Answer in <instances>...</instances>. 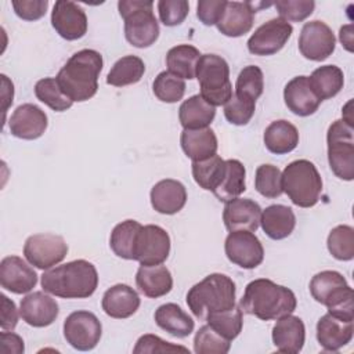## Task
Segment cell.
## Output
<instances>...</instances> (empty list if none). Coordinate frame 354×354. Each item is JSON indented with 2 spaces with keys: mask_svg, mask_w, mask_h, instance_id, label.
Masks as SVG:
<instances>
[{
  "mask_svg": "<svg viewBox=\"0 0 354 354\" xmlns=\"http://www.w3.org/2000/svg\"><path fill=\"white\" fill-rule=\"evenodd\" d=\"M102 65V55L98 51L84 48L75 53L65 62L55 79L69 100L83 102L95 95Z\"/></svg>",
  "mask_w": 354,
  "mask_h": 354,
  "instance_id": "obj_1",
  "label": "cell"
},
{
  "mask_svg": "<svg viewBox=\"0 0 354 354\" xmlns=\"http://www.w3.org/2000/svg\"><path fill=\"white\" fill-rule=\"evenodd\" d=\"M297 300L295 293L282 285L267 278H259L249 282L239 301L242 313L254 315L261 321H271L292 314L296 310Z\"/></svg>",
  "mask_w": 354,
  "mask_h": 354,
  "instance_id": "obj_2",
  "label": "cell"
},
{
  "mask_svg": "<svg viewBox=\"0 0 354 354\" xmlns=\"http://www.w3.org/2000/svg\"><path fill=\"white\" fill-rule=\"evenodd\" d=\"M98 286V272L93 263L79 259L48 268L41 275L44 292L64 299L90 297Z\"/></svg>",
  "mask_w": 354,
  "mask_h": 354,
  "instance_id": "obj_3",
  "label": "cell"
},
{
  "mask_svg": "<svg viewBox=\"0 0 354 354\" xmlns=\"http://www.w3.org/2000/svg\"><path fill=\"white\" fill-rule=\"evenodd\" d=\"M235 292V282L228 275L209 274L188 290L187 304L196 318L206 321L212 314L232 308Z\"/></svg>",
  "mask_w": 354,
  "mask_h": 354,
  "instance_id": "obj_4",
  "label": "cell"
},
{
  "mask_svg": "<svg viewBox=\"0 0 354 354\" xmlns=\"http://www.w3.org/2000/svg\"><path fill=\"white\" fill-rule=\"evenodd\" d=\"M310 293L315 301L326 306L328 313L343 319H354L353 289L340 272L325 270L315 274L310 281Z\"/></svg>",
  "mask_w": 354,
  "mask_h": 354,
  "instance_id": "obj_5",
  "label": "cell"
},
{
  "mask_svg": "<svg viewBox=\"0 0 354 354\" xmlns=\"http://www.w3.org/2000/svg\"><path fill=\"white\" fill-rule=\"evenodd\" d=\"M282 191L299 207L315 206L322 194V178L315 165L307 159L290 162L282 171Z\"/></svg>",
  "mask_w": 354,
  "mask_h": 354,
  "instance_id": "obj_6",
  "label": "cell"
},
{
  "mask_svg": "<svg viewBox=\"0 0 354 354\" xmlns=\"http://www.w3.org/2000/svg\"><path fill=\"white\" fill-rule=\"evenodd\" d=\"M120 17L124 19L126 40L137 47L152 46L159 37V24L153 15V3L144 0H120L118 3Z\"/></svg>",
  "mask_w": 354,
  "mask_h": 354,
  "instance_id": "obj_7",
  "label": "cell"
},
{
  "mask_svg": "<svg viewBox=\"0 0 354 354\" xmlns=\"http://www.w3.org/2000/svg\"><path fill=\"white\" fill-rule=\"evenodd\" d=\"M199 82L201 95L210 105H225L232 97V84L230 82V66L227 61L217 54H202L196 76Z\"/></svg>",
  "mask_w": 354,
  "mask_h": 354,
  "instance_id": "obj_8",
  "label": "cell"
},
{
  "mask_svg": "<svg viewBox=\"0 0 354 354\" xmlns=\"http://www.w3.org/2000/svg\"><path fill=\"white\" fill-rule=\"evenodd\" d=\"M328 162L333 174L342 180L354 178V131L343 119L335 120L326 133Z\"/></svg>",
  "mask_w": 354,
  "mask_h": 354,
  "instance_id": "obj_9",
  "label": "cell"
},
{
  "mask_svg": "<svg viewBox=\"0 0 354 354\" xmlns=\"http://www.w3.org/2000/svg\"><path fill=\"white\" fill-rule=\"evenodd\" d=\"M68 253V245L57 234L30 235L24 245V256L29 264L39 270H48L61 263Z\"/></svg>",
  "mask_w": 354,
  "mask_h": 354,
  "instance_id": "obj_10",
  "label": "cell"
},
{
  "mask_svg": "<svg viewBox=\"0 0 354 354\" xmlns=\"http://www.w3.org/2000/svg\"><path fill=\"white\" fill-rule=\"evenodd\" d=\"M101 333V322L90 311H73L64 321V337L66 343L79 351L93 350L100 343Z\"/></svg>",
  "mask_w": 354,
  "mask_h": 354,
  "instance_id": "obj_11",
  "label": "cell"
},
{
  "mask_svg": "<svg viewBox=\"0 0 354 354\" xmlns=\"http://www.w3.org/2000/svg\"><path fill=\"white\" fill-rule=\"evenodd\" d=\"M170 253V236L159 225L147 224L138 231L134 260L142 266L163 264Z\"/></svg>",
  "mask_w": 354,
  "mask_h": 354,
  "instance_id": "obj_12",
  "label": "cell"
},
{
  "mask_svg": "<svg viewBox=\"0 0 354 354\" xmlns=\"http://www.w3.org/2000/svg\"><path fill=\"white\" fill-rule=\"evenodd\" d=\"M227 259L245 270L260 266L264 260V249L260 239L250 231H231L224 243Z\"/></svg>",
  "mask_w": 354,
  "mask_h": 354,
  "instance_id": "obj_13",
  "label": "cell"
},
{
  "mask_svg": "<svg viewBox=\"0 0 354 354\" xmlns=\"http://www.w3.org/2000/svg\"><path fill=\"white\" fill-rule=\"evenodd\" d=\"M293 33L292 25L282 18H272L260 25L248 40V50L254 55L277 54Z\"/></svg>",
  "mask_w": 354,
  "mask_h": 354,
  "instance_id": "obj_14",
  "label": "cell"
},
{
  "mask_svg": "<svg viewBox=\"0 0 354 354\" xmlns=\"http://www.w3.org/2000/svg\"><path fill=\"white\" fill-rule=\"evenodd\" d=\"M336 47V37L332 29L322 21L306 22L299 36V50L310 61H324Z\"/></svg>",
  "mask_w": 354,
  "mask_h": 354,
  "instance_id": "obj_15",
  "label": "cell"
},
{
  "mask_svg": "<svg viewBox=\"0 0 354 354\" xmlns=\"http://www.w3.org/2000/svg\"><path fill=\"white\" fill-rule=\"evenodd\" d=\"M51 25L65 40H77L87 32V17L80 6L73 1L58 0L51 11Z\"/></svg>",
  "mask_w": 354,
  "mask_h": 354,
  "instance_id": "obj_16",
  "label": "cell"
},
{
  "mask_svg": "<svg viewBox=\"0 0 354 354\" xmlns=\"http://www.w3.org/2000/svg\"><path fill=\"white\" fill-rule=\"evenodd\" d=\"M0 283L11 293L24 295L36 286L37 274L24 259L7 256L0 261Z\"/></svg>",
  "mask_w": 354,
  "mask_h": 354,
  "instance_id": "obj_17",
  "label": "cell"
},
{
  "mask_svg": "<svg viewBox=\"0 0 354 354\" xmlns=\"http://www.w3.org/2000/svg\"><path fill=\"white\" fill-rule=\"evenodd\" d=\"M48 119L46 112L35 104H22L17 106L8 120L10 133L21 140H36L47 129Z\"/></svg>",
  "mask_w": 354,
  "mask_h": 354,
  "instance_id": "obj_18",
  "label": "cell"
},
{
  "mask_svg": "<svg viewBox=\"0 0 354 354\" xmlns=\"http://www.w3.org/2000/svg\"><path fill=\"white\" fill-rule=\"evenodd\" d=\"M261 207L249 198H235L225 202L223 210V221L225 228L231 231L254 232L260 225Z\"/></svg>",
  "mask_w": 354,
  "mask_h": 354,
  "instance_id": "obj_19",
  "label": "cell"
},
{
  "mask_svg": "<svg viewBox=\"0 0 354 354\" xmlns=\"http://www.w3.org/2000/svg\"><path fill=\"white\" fill-rule=\"evenodd\" d=\"M58 313V303L44 292H32L19 303V315L33 328L51 325L57 319Z\"/></svg>",
  "mask_w": 354,
  "mask_h": 354,
  "instance_id": "obj_20",
  "label": "cell"
},
{
  "mask_svg": "<svg viewBox=\"0 0 354 354\" xmlns=\"http://www.w3.org/2000/svg\"><path fill=\"white\" fill-rule=\"evenodd\" d=\"M283 100L288 109L297 116H310L321 105V100L314 93L308 76L300 75L290 79L283 88Z\"/></svg>",
  "mask_w": 354,
  "mask_h": 354,
  "instance_id": "obj_21",
  "label": "cell"
},
{
  "mask_svg": "<svg viewBox=\"0 0 354 354\" xmlns=\"http://www.w3.org/2000/svg\"><path fill=\"white\" fill-rule=\"evenodd\" d=\"M353 333L351 319H343L330 313L322 315L317 322V340L325 351H339L351 342Z\"/></svg>",
  "mask_w": 354,
  "mask_h": 354,
  "instance_id": "obj_22",
  "label": "cell"
},
{
  "mask_svg": "<svg viewBox=\"0 0 354 354\" xmlns=\"http://www.w3.org/2000/svg\"><path fill=\"white\" fill-rule=\"evenodd\" d=\"M256 4L250 1H227L217 29L228 37H239L248 33L254 21Z\"/></svg>",
  "mask_w": 354,
  "mask_h": 354,
  "instance_id": "obj_23",
  "label": "cell"
},
{
  "mask_svg": "<svg viewBox=\"0 0 354 354\" xmlns=\"http://www.w3.org/2000/svg\"><path fill=\"white\" fill-rule=\"evenodd\" d=\"M272 343L278 351L296 354L301 351L306 340V326L301 318L288 314L277 319L272 328Z\"/></svg>",
  "mask_w": 354,
  "mask_h": 354,
  "instance_id": "obj_24",
  "label": "cell"
},
{
  "mask_svg": "<svg viewBox=\"0 0 354 354\" xmlns=\"http://www.w3.org/2000/svg\"><path fill=\"white\" fill-rule=\"evenodd\" d=\"M152 207L160 214H176L187 202V189L183 183L165 178L158 181L149 194Z\"/></svg>",
  "mask_w": 354,
  "mask_h": 354,
  "instance_id": "obj_25",
  "label": "cell"
},
{
  "mask_svg": "<svg viewBox=\"0 0 354 354\" xmlns=\"http://www.w3.org/2000/svg\"><path fill=\"white\" fill-rule=\"evenodd\" d=\"M138 293L126 283H116L105 290L101 307L104 313L116 319H123L131 317L140 307Z\"/></svg>",
  "mask_w": 354,
  "mask_h": 354,
  "instance_id": "obj_26",
  "label": "cell"
},
{
  "mask_svg": "<svg viewBox=\"0 0 354 354\" xmlns=\"http://www.w3.org/2000/svg\"><path fill=\"white\" fill-rule=\"evenodd\" d=\"M138 290L151 299H158L167 295L173 288V277L169 268L163 264L140 266L136 274Z\"/></svg>",
  "mask_w": 354,
  "mask_h": 354,
  "instance_id": "obj_27",
  "label": "cell"
},
{
  "mask_svg": "<svg viewBox=\"0 0 354 354\" xmlns=\"http://www.w3.org/2000/svg\"><path fill=\"white\" fill-rule=\"evenodd\" d=\"M180 144L184 153L192 160H203L217 153L218 142L210 127L184 129L180 136Z\"/></svg>",
  "mask_w": 354,
  "mask_h": 354,
  "instance_id": "obj_28",
  "label": "cell"
},
{
  "mask_svg": "<svg viewBox=\"0 0 354 354\" xmlns=\"http://www.w3.org/2000/svg\"><path fill=\"white\" fill-rule=\"evenodd\" d=\"M260 225L268 238L285 239L296 227V216L289 206L270 205L261 212Z\"/></svg>",
  "mask_w": 354,
  "mask_h": 354,
  "instance_id": "obj_29",
  "label": "cell"
},
{
  "mask_svg": "<svg viewBox=\"0 0 354 354\" xmlns=\"http://www.w3.org/2000/svg\"><path fill=\"white\" fill-rule=\"evenodd\" d=\"M153 318L160 329L178 339L189 336L195 328L194 319L176 303L159 306Z\"/></svg>",
  "mask_w": 354,
  "mask_h": 354,
  "instance_id": "obj_30",
  "label": "cell"
},
{
  "mask_svg": "<svg viewBox=\"0 0 354 354\" xmlns=\"http://www.w3.org/2000/svg\"><path fill=\"white\" fill-rule=\"evenodd\" d=\"M264 145L275 155L292 152L299 144V131L295 124L285 119L271 122L264 130Z\"/></svg>",
  "mask_w": 354,
  "mask_h": 354,
  "instance_id": "obj_31",
  "label": "cell"
},
{
  "mask_svg": "<svg viewBox=\"0 0 354 354\" xmlns=\"http://www.w3.org/2000/svg\"><path fill=\"white\" fill-rule=\"evenodd\" d=\"M216 108L206 102L201 94L191 95L178 108V120L183 129H205L213 122Z\"/></svg>",
  "mask_w": 354,
  "mask_h": 354,
  "instance_id": "obj_32",
  "label": "cell"
},
{
  "mask_svg": "<svg viewBox=\"0 0 354 354\" xmlns=\"http://www.w3.org/2000/svg\"><path fill=\"white\" fill-rule=\"evenodd\" d=\"M201 53L191 44H178L171 47L166 54L167 71L181 79H194Z\"/></svg>",
  "mask_w": 354,
  "mask_h": 354,
  "instance_id": "obj_33",
  "label": "cell"
},
{
  "mask_svg": "<svg viewBox=\"0 0 354 354\" xmlns=\"http://www.w3.org/2000/svg\"><path fill=\"white\" fill-rule=\"evenodd\" d=\"M308 80L314 93L324 101L340 93L344 84V75L336 65H324L314 69L311 76H308Z\"/></svg>",
  "mask_w": 354,
  "mask_h": 354,
  "instance_id": "obj_34",
  "label": "cell"
},
{
  "mask_svg": "<svg viewBox=\"0 0 354 354\" xmlns=\"http://www.w3.org/2000/svg\"><path fill=\"white\" fill-rule=\"evenodd\" d=\"M245 177V166L238 159H227L225 171L220 185L213 192L214 196L221 202H228L231 199L239 198V195L243 194L246 189Z\"/></svg>",
  "mask_w": 354,
  "mask_h": 354,
  "instance_id": "obj_35",
  "label": "cell"
},
{
  "mask_svg": "<svg viewBox=\"0 0 354 354\" xmlns=\"http://www.w3.org/2000/svg\"><path fill=\"white\" fill-rule=\"evenodd\" d=\"M145 73V64L137 55H124L119 58L106 76V84L124 87L136 84Z\"/></svg>",
  "mask_w": 354,
  "mask_h": 354,
  "instance_id": "obj_36",
  "label": "cell"
},
{
  "mask_svg": "<svg viewBox=\"0 0 354 354\" xmlns=\"http://www.w3.org/2000/svg\"><path fill=\"white\" fill-rule=\"evenodd\" d=\"M142 225L136 220H124L111 232L109 246L112 252L124 260H134V249L138 231Z\"/></svg>",
  "mask_w": 354,
  "mask_h": 354,
  "instance_id": "obj_37",
  "label": "cell"
},
{
  "mask_svg": "<svg viewBox=\"0 0 354 354\" xmlns=\"http://www.w3.org/2000/svg\"><path fill=\"white\" fill-rule=\"evenodd\" d=\"M225 171V160L217 153L198 162H192V177L195 183L206 191L214 192L220 185Z\"/></svg>",
  "mask_w": 354,
  "mask_h": 354,
  "instance_id": "obj_38",
  "label": "cell"
},
{
  "mask_svg": "<svg viewBox=\"0 0 354 354\" xmlns=\"http://www.w3.org/2000/svg\"><path fill=\"white\" fill-rule=\"evenodd\" d=\"M35 95L40 102L46 104L55 112H64L73 105V101L62 93L55 77L37 80L35 84Z\"/></svg>",
  "mask_w": 354,
  "mask_h": 354,
  "instance_id": "obj_39",
  "label": "cell"
},
{
  "mask_svg": "<svg viewBox=\"0 0 354 354\" xmlns=\"http://www.w3.org/2000/svg\"><path fill=\"white\" fill-rule=\"evenodd\" d=\"M326 246L329 253L340 261L354 257V228L350 225H336L328 235Z\"/></svg>",
  "mask_w": 354,
  "mask_h": 354,
  "instance_id": "obj_40",
  "label": "cell"
},
{
  "mask_svg": "<svg viewBox=\"0 0 354 354\" xmlns=\"http://www.w3.org/2000/svg\"><path fill=\"white\" fill-rule=\"evenodd\" d=\"M206 322L223 337L232 342L242 330L243 319H242V310L238 306L221 313H216L207 317Z\"/></svg>",
  "mask_w": 354,
  "mask_h": 354,
  "instance_id": "obj_41",
  "label": "cell"
},
{
  "mask_svg": "<svg viewBox=\"0 0 354 354\" xmlns=\"http://www.w3.org/2000/svg\"><path fill=\"white\" fill-rule=\"evenodd\" d=\"M152 91L159 101L173 104L184 97L185 82L169 71H163L155 77L152 83Z\"/></svg>",
  "mask_w": 354,
  "mask_h": 354,
  "instance_id": "obj_42",
  "label": "cell"
},
{
  "mask_svg": "<svg viewBox=\"0 0 354 354\" xmlns=\"http://www.w3.org/2000/svg\"><path fill=\"white\" fill-rule=\"evenodd\" d=\"M254 188L264 198H278L282 191V171L274 165H260L254 174Z\"/></svg>",
  "mask_w": 354,
  "mask_h": 354,
  "instance_id": "obj_43",
  "label": "cell"
},
{
  "mask_svg": "<svg viewBox=\"0 0 354 354\" xmlns=\"http://www.w3.org/2000/svg\"><path fill=\"white\" fill-rule=\"evenodd\" d=\"M231 342L217 333L209 324L199 328L194 337V351L196 354H225Z\"/></svg>",
  "mask_w": 354,
  "mask_h": 354,
  "instance_id": "obj_44",
  "label": "cell"
},
{
  "mask_svg": "<svg viewBox=\"0 0 354 354\" xmlns=\"http://www.w3.org/2000/svg\"><path fill=\"white\" fill-rule=\"evenodd\" d=\"M264 90V76L263 71L256 65H248L245 66L235 83V94L243 95L252 100H257Z\"/></svg>",
  "mask_w": 354,
  "mask_h": 354,
  "instance_id": "obj_45",
  "label": "cell"
},
{
  "mask_svg": "<svg viewBox=\"0 0 354 354\" xmlns=\"http://www.w3.org/2000/svg\"><path fill=\"white\" fill-rule=\"evenodd\" d=\"M256 111V101L243 95L232 94L228 102L224 105L225 119L235 126H245L250 122Z\"/></svg>",
  "mask_w": 354,
  "mask_h": 354,
  "instance_id": "obj_46",
  "label": "cell"
},
{
  "mask_svg": "<svg viewBox=\"0 0 354 354\" xmlns=\"http://www.w3.org/2000/svg\"><path fill=\"white\" fill-rule=\"evenodd\" d=\"M279 18L292 22H300L308 18L314 8L315 3L313 0H278L274 3Z\"/></svg>",
  "mask_w": 354,
  "mask_h": 354,
  "instance_id": "obj_47",
  "label": "cell"
},
{
  "mask_svg": "<svg viewBox=\"0 0 354 354\" xmlns=\"http://www.w3.org/2000/svg\"><path fill=\"white\" fill-rule=\"evenodd\" d=\"M158 12L159 19L165 26H177L187 18L189 4L187 0H159Z\"/></svg>",
  "mask_w": 354,
  "mask_h": 354,
  "instance_id": "obj_48",
  "label": "cell"
},
{
  "mask_svg": "<svg viewBox=\"0 0 354 354\" xmlns=\"http://www.w3.org/2000/svg\"><path fill=\"white\" fill-rule=\"evenodd\" d=\"M176 351H183V353H189V350L184 346H177L173 344L170 342H166L163 339H160L156 335H142L134 348L133 353L134 354H153V353H176Z\"/></svg>",
  "mask_w": 354,
  "mask_h": 354,
  "instance_id": "obj_49",
  "label": "cell"
},
{
  "mask_svg": "<svg viewBox=\"0 0 354 354\" xmlns=\"http://www.w3.org/2000/svg\"><path fill=\"white\" fill-rule=\"evenodd\" d=\"M11 4L14 12L24 21H37L48 8L47 0H14Z\"/></svg>",
  "mask_w": 354,
  "mask_h": 354,
  "instance_id": "obj_50",
  "label": "cell"
},
{
  "mask_svg": "<svg viewBox=\"0 0 354 354\" xmlns=\"http://www.w3.org/2000/svg\"><path fill=\"white\" fill-rule=\"evenodd\" d=\"M225 6V0H201L196 6V17L206 26L216 25L221 18Z\"/></svg>",
  "mask_w": 354,
  "mask_h": 354,
  "instance_id": "obj_51",
  "label": "cell"
},
{
  "mask_svg": "<svg viewBox=\"0 0 354 354\" xmlns=\"http://www.w3.org/2000/svg\"><path fill=\"white\" fill-rule=\"evenodd\" d=\"M18 324V310L12 300L1 295V317L0 326L3 330H14Z\"/></svg>",
  "mask_w": 354,
  "mask_h": 354,
  "instance_id": "obj_52",
  "label": "cell"
},
{
  "mask_svg": "<svg viewBox=\"0 0 354 354\" xmlns=\"http://www.w3.org/2000/svg\"><path fill=\"white\" fill-rule=\"evenodd\" d=\"M0 351L1 353H12V354H22L25 351L24 340L21 336L3 330L0 333Z\"/></svg>",
  "mask_w": 354,
  "mask_h": 354,
  "instance_id": "obj_53",
  "label": "cell"
},
{
  "mask_svg": "<svg viewBox=\"0 0 354 354\" xmlns=\"http://www.w3.org/2000/svg\"><path fill=\"white\" fill-rule=\"evenodd\" d=\"M1 80H3V112L6 115L7 108L12 104L14 86H12V82H10L6 75H1Z\"/></svg>",
  "mask_w": 354,
  "mask_h": 354,
  "instance_id": "obj_54",
  "label": "cell"
},
{
  "mask_svg": "<svg viewBox=\"0 0 354 354\" xmlns=\"http://www.w3.org/2000/svg\"><path fill=\"white\" fill-rule=\"evenodd\" d=\"M339 39H340L342 44L346 47V50L353 51V25L351 24L340 28Z\"/></svg>",
  "mask_w": 354,
  "mask_h": 354,
  "instance_id": "obj_55",
  "label": "cell"
}]
</instances>
